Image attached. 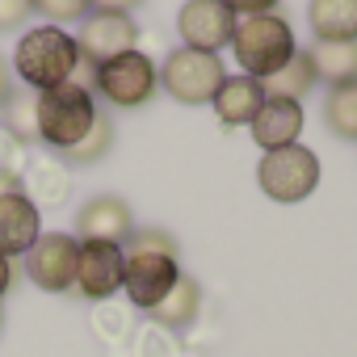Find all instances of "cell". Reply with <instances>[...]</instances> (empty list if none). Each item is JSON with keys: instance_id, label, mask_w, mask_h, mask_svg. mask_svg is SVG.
<instances>
[{"instance_id": "obj_1", "label": "cell", "mask_w": 357, "mask_h": 357, "mask_svg": "<svg viewBox=\"0 0 357 357\" xmlns=\"http://www.w3.org/2000/svg\"><path fill=\"white\" fill-rule=\"evenodd\" d=\"M13 63H17V76L43 93V89H55V84H68L76 63H80V51H76V38L63 30V26H38V30H26L17 51H13Z\"/></svg>"}, {"instance_id": "obj_2", "label": "cell", "mask_w": 357, "mask_h": 357, "mask_svg": "<svg viewBox=\"0 0 357 357\" xmlns=\"http://www.w3.org/2000/svg\"><path fill=\"white\" fill-rule=\"evenodd\" d=\"M97 122V101L80 84H55L38 93V143H47L55 155L72 151Z\"/></svg>"}, {"instance_id": "obj_3", "label": "cell", "mask_w": 357, "mask_h": 357, "mask_svg": "<svg viewBox=\"0 0 357 357\" xmlns=\"http://www.w3.org/2000/svg\"><path fill=\"white\" fill-rule=\"evenodd\" d=\"M231 47H236V63L244 68V76L269 80L294 55V34H290V22L282 13H257V17L236 22Z\"/></svg>"}, {"instance_id": "obj_4", "label": "cell", "mask_w": 357, "mask_h": 357, "mask_svg": "<svg viewBox=\"0 0 357 357\" xmlns=\"http://www.w3.org/2000/svg\"><path fill=\"white\" fill-rule=\"evenodd\" d=\"M257 185L265 190L269 202L294 206L307 194H315V185H319V155L311 147H303V143L265 151L261 164H257Z\"/></svg>"}, {"instance_id": "obj_5", "label": "cell", "mask_w": 357, "mask_h": 357, "mask_svg": "<svg viewBox=\"0 0 357 357\" xmlns=\"http://www.w3.org/2000/svg\"><path fill=\"white\" fill-rule=\"evenodd\" d=\"M223 80H227L223 59L206 51H190V47H176L160 68V89L181 105H211Z\"/></svg>"}, {"instance_id": "obj_6", "label": "cell", "mask_w": 357, "mask_h": 357, "mask_svg": "<svg viewBox=\"0 0 357 357\" xmlns=\"http://www.w3.org/2000/svg\"><path fill=\"white\" fill-rule=\"evenodd\" d=\"M155 89H160V68L139 47L126 51V55H118V59H109V63H101L97 68V80H93V93H101L118 109L147 105L155 97Z\"/></svg>"}, {"instance_id": "obj_7", "label": "cell", "mask_w": 357, "mask_h": 357, "mask_svg": "<svg viewBox=\"0 0 357 357\" xmlns=\"http://www.w3.org/2000/svg\"><path fill=\"white\" fill-rule=\"evenodd\" d=\"M76 252L80 240L68 231H43L26 252V278L47 294H68L76 286Z\"/></svg>"}, {"instance_id": "obj_8", "label": "cell", "mask_w": 357, "mask_h": 357, "mask_svg": "<svg viewBox=\"0 0 357 357\" xmlns=\"http://www.w3.org/2000/svg\"><path fill=\"white\" fill-rule=\"evenodd\" d=\"M72 38H76L80 59H84L89 68H101V63H109V59L135 51L139 26H135L130 13H101V9H93V13L80 22V34H72Z\"/></svg>"}, {"instance_id": "obj_9", "label": "cell", "mask_w": 357, "mask_h": 357, "mask_svg": "<svg viewBox=\"0 0 357 357\" xmlns=\"http://www.w3.org/2000/svg\"><path fill=\"white\" fill-rule=\"evenodd\" d=\"M122 269H126V252L122 244H101V240H80L76 252V294L89 303H105L122 290Z\"/></svg>"}, {"instance_id": "obj_10", "label": "cell", "mask_w": 357, "mask_h": 357, "mask_svg": "<svg viewBox=\"0 0 357 357\" xmlns=\"http://www.w3.org/2000/svg\"><path fill=\"white\" fill-rule=\"evenodd\" d=\"M236 13L223 5V0H185L181 13H176V34L190 51H206V55H219L231 34H236Z\"/></svg>"}, {"instance_id": "obj_11", "label": "cell", "mask_w": 357, "mask_h": 357, "mask_svg": "<svg viewBox=\"0 0 357 357\" xmlns=\"http://www.w3.org/2000/svg\"><path fill=\"white\" fill-rule=\"evenodd\" d=\"M181 278V261L164 257V252H126V269H122V290L139 311H151Z\"/></svg>"}, {"instance_id": "obj_12", "label": "cell", "mask_w": 357, "mask_h": 357, "mask_svg": "<svg viewBox=\"0 0 357 357\" xmlns=\"http://www.w3.org/2000/svg\"><path fill=\"white\" fill-rule=\"evenodd\" d=\"M130 231H135V215H130V202L118 194H97L76 211V236L80 240L126 244Z\"/></svg>"}, {"instance_id": "obj_13", "label": "cell", "mask_w": 357, "mask_h": 357, "mask_svg": "<svg viewBox=\"0 0 357 357\" xmlns=\"http://www.w3.org/2000/svg\"><path fill=\"white\" fill-rule=\"evenodd\" d=\"M43 236V211L22 194H0V257H26Z\"/></svg>"}, {"instance_id": "obj_14", "label": "cell", "mask_w": 357, "mask_h": 357, "mask_svg": "<svg viewBox=\"0 0 357 357\" xmlns=\"http://www.w3.org/2000/svg\"><path fill=\"white\" fill-rule=\"evenodd\" d=\"M248 126H252V139H257L261 151L290 147L303 135V105L298 101H286V97H265V105L257 109V118Z\"/></svg>"}, {"instance_id": "obj_15", "label": "cell", "mask_w": 357, "mask_h": 357, "mask_svg": "<svg viewBox=\"0 0 357 357\" xmlns=\"http://www.w3.org/2000/svg\"><path fill=\"white\" fill-rule=\"evenodd\" d=\"M211 105H215L223 126H248L257 118V109L265 105V84L252 80V76H227Z\"/></svg>"}, {"instance_id": "obj_16", "label": "cell", "mask_w": 357, "mask_h": 357, "mask_svg": "<svg viewBox=\"0 0 357 357\" xmlns=\"http://www.w3.org/2000/svg\"><path fill=\"white\" fill-rule=\"evenodd\" d=\"M198 311H202V286L190 278V273H181L176 278V286L147 311L160 328H168V332H185L194 319H198Z\"/></svg>"}, {"instance_id": "obj_17", "label": "cell", "mask_w": 357, "mask_h": 357, "mask_svg": "<svg viewBox=\"0 0 357 357\" xmlns=\"http://www.w3.org/2000/svg\"><path fill=\"white\" fill-rule=\"evenodd\" d=\"M22 194L34 206H63L72 194V176L59 160H30V168L22 172Z\"/></svg>"}, {"instance_id": "obj_18", "label": "cell", "mask_w": 357, "mask_h": 357, "mask_svg": "<svg viewBox=\"0 0 357 357\" xmlns=\"http://www.w3.org/2000/svg\"><path fill=\"white\" fill-rule=\"evenodd\" d=\"M307 22L319 43H353L357 38V0H311Z\"/></svg>"}, {"instance_id": "obj_19", "label": "cell", "mask_w": 357, "mask_h": 357, "mask_svg": "<svg viewBox=\"0 0 357 357\" xmlns=\"http://www.w3.org/2000/svg\"><path fill=\"white\" fill-rule=\"evenodd\" d=\"M265 84V97H286V101H298L303 105V97L319 84V76H315V63H311V55H307V47H294V55L286 59V68L282 72H273L269 80H261Z\"/></svg>"}, {"instance_id": "obj_20", "label": "cell", "mask_w": 357, "mask_h": 357, "mask_svg": "<svg viewBox=\"0 0 357 357\" xmlns=\"http://www.w3.org/2000/svg\"><path fill=\"white\" fill-rule=\"evenodd\" d=\"M307 55H311V63H315V76H319L328 89L357 80V38H353V43H319V38H315V43L307 47Z\"/></svg>"}, {"instance_id": "obj_21", "label": "cell", "mask_w": 357, "mask_h": 357, "mask_svg": "<svg viewBox=\"0 0 357 357\" xmlns=\"http://www.w3.org/2000/svg\"><path fill=\"white\" fill-rule=\"evenodd\" d=\"M109 147H114V118H109L105 109H97L93 130H89V135H84L72 151H59L55 160H59L63 168H89V164L105 160V155H109Z\"/></svg>"}, {"instance_id": "obj_22", "label": "cell", "mask_w": 357, "mask_h": 357, "mask_svg": "<svg viewBox=\"0 0 357 357\" xmlns=\"http://www.w3.org/2000/svg\"><path fill=\"white\" fill-rule=\"evenodd\" d=\"M324 126H328L336 139L357 143V80L328 89V101H324Z\"/></svg>"}, {"instance_id": "obj_23", "label": "cell", "mask_w": 357, "mask_h": 357, "mask_svg": "<svg viewBox=\"0 0 357 357\" xmlns=\"http://www.w3.org/2000/svg\"><path fill=\"white\" fill-rule=\"evenodd\" d=\"M0 130H9L17 143H38V93H13L0 105Z\"/></svg>"}, {"instance_id": "obj_24", "label": "cell", "mask_w": 357, "mask_h": 357, "mask_svg": "<svg viewBox=\"0 0 357 357\" xmlns=\"http://www.w3.org/2000/svg\"><path fill=\"white\" fill-rule=\"evenodd\" d=\"M122 252H164V257H176L181 261V244H176L172 231L164 227H135L122 244Z\"/></svg>"}, {"instance_id": "obj_25", "label": "cell", "mask_w": 357, "mask_h": 357, "mask_svg": "<svg viewBox=\"0 0 357 357\" xmlns=\"http://www.w3.org/2000/svg\"><path fill=\"white\" fill-rule=\"evenodd\" d=\"M34 13H43L47 26H68L93 13V0H34Z\"/></svg>"}, {"instance_id": "obj_26", "label": "cell", "mask_w": 357, "mask_h": 357, "mask_svg": "<svg viewBox=\"0 0 357 357\" xmlns=\"http://www.w3.org/2000/svg\"><path fill=\"white\" fill-rule=\"evenodd\" d=\"M26 168H30V147L17 143L9 130H0V176H17L22 181Z\"/></svg>"}, {"instance_id": "obj_27", "label": "cell", "mask_w": 357, "mask_h": 357, "mask_svg": "<svg viewBox=\"0 0 357 357\" xmlns=\"http://www.w3.org/2000/svg\"><path fill=\"white\" fill-rule=\"evenodd\" d=\"M34 13V0H0V30H17Z\"/></svg>"}, {"instance_id": "obj_28", "label": "cell", "mask_w": 357, "mask_h": 357, "mask_svg": "<svg viewBox=\"0 0 357 357\" xmlns=\"http://www.w3.org/2000/svg\"><path fill=\"white\" fill-rule=\"evenodd\" d=\"M223 5H227L236 17H257V13H273L278 0H223Z\"/></svg>"}, {"instance_id": "obj_29", "label": "cell", "mask_w": 357, "mask_h": 357, "mask_svg": "<svg viewBox=\"0 0 357 357\" xmlns=\"http://www.w3.org/2000/svg\"><path fill=\"white\" fill-rule=\"evenodd\" d=\"M139 5H147V0H93V9L101 13H135Z\"/></svg>"}, {"instance_id": "obj_30", "label": "cell", "mask_w": 357, "mask_h": 357, "mask_svg": "<svg viewBox=\"0 0 357 357\" xmlns=\"http://www.w3.org/2000/svg\"><path fill=\"white\" fill-rule=\"evenodd\" d=\"M13 282H17V265H13L9 257H0V298L13 290Z\"/></svg>"}, {"instance_id": "obj_31", "label": "cell", "mask_w": 357, "mask_h": 357, "mask_svg": "<svg viewBox=\"0 0 357 357\" xmlns=\"http://www.w3.org/2000/svg\"><path fill=\"white\" fill-rule=\"evenodd\" d=\"M13 97V68H9V59L0 55V105H5Z\"/></svg>"}, {"instance_id": "obj_32", "label": "cell", "mask_w": 357, "mask_h": 357, "mask_svg": "<svg viewBox=\"0 0 357 357\" xmlns=\"http://www.w3.org/2000/svg\"><path fill=\"white\" fill-rule=\"evenodd\" d=\"M13 190H22L17 176H0V194H13Z\"/></svg>"}, {"instance_id": "obj_33", "label": "cell", "mask_w": 357, "mask_h": 357, "mask_svg": "<svg viewBox=\"0 0 357 357\" xmlns=\"http://www.w3.org/2000/svg\"><path fill=\"white\" fill-rule=\"evenodd\" d=\"M0 332H5V307H0Z\"/></svg>"}]
</instances>
